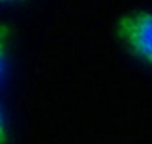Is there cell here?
Returning <instances> with one entry per match:
<instances>
[{
	"mask_svg": "<svg viewBox=\"0 0 152 144\" xmlns=\"http://www.w3.org/2000/svg\"><path fill=\"white\" fill-rule=\"evenodd\" d=\"M115 35L133 58L152 67V12L135 10L121 15L115 23Z\"/></svg>",
	"mask_w": 152,
	"mask_h": 144,
	"instance_id": "obj_1",
	"label": "cell"
},
{
	"mask_svg": "<svg viewBox=\"0 0 152 144\" xmlns=\"http://www.w3.org/2000/svg\"><path fill=\"white\" fill-rule=\"evenodd\" d=\"M12 37H14V29L10 23H0V79H2L4 67H6L8 60V48H10Z\"/></svg>",
	"mask_w": 152,
	"mask_h": 144,
	"instance_id": "obj_2",
	"label": "cell"
},
{
	"mask_svg": "<svg viewBox=\"0 0 152 144\" xmlns=\"http://www.w3.org/2000/svg\"><path fill=\"white\" fill-rule=\"evenodd\" d=\"M8 123H6V115H4V110L0 106V144H8Z\"/></svg>",
	"mask_w": 152,
	"mask_h": 144,
	"instance_id": "obj_3",
	"label": "cell"
},
{
	"mask_svg": "<svg viewBox=\"0 0 152 144\" xmlns=\"http://www.w3.org/2000/svg\"><path fill=\"white\" fill-rule=\"evenodd\" d=\"M2 4H18V2H23V0H0Z\"/></svg>",
	"mask_w": 152,
	"mask_h": 144,
	"instance_id": "obj_4",
	"label": "cell"
}]
</instances>
